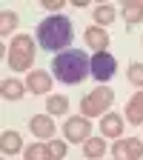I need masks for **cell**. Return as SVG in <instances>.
Instances as JSON below:
<instances>
[{"instance_id": "cell-1", "label": "cell", "mask_w": 143, "mask_h": 160, "mask_svg": "<svg viewBox=\"0 0 143 160\" xmlns=\"http://www.w3.org/2000/svg\"><path fill=\"white\" fill-rule=\"evenodd\" d=\"M52 74L60 83H83L86 74H92V57L80 49H66L52 60Z\"/></svg>"}, {"instance_id": "cell-2", "label": "cell", "mask_w": 143, "mask_h": 160, "mask_svg": "<svg viewBox=\"0 0 143 160\" xmlns=\"http://www.w3.org/2000/svg\"><path fill=\"white\" fill-rule=\"evenodd\" d=\"M72 37H74V26H72V20L63 17V14H52V17H46L43 23L37 26V43L46 52L69 49Z\"/></svg>"}, {"instance_id": "cell-3", "label": "cell", "mask_w": 143, "mask_h": 160, "mask_svg": "<svg viewBox=\"0 0 143 160\" xmlns=\"http://www.w3.org/2000/svg\"><path fill=\"white\" fill-rule=\"evenodd\" d=\"M3 57H9V66H12L14 72H26V69L34 63V40H32L29 34L12 37L9 52L3 49Z\"/></svg>"}, {"instance_id": "cell-4", "label": "cell", "mask_w": 143, "mask_h": 160, "mask_svg": "<svg viewBox=\"0 0 143 160\" xmlns=\"http://www.w3.org/2000/svg\"><path fill=\"white\" fill-rule=\"evenodd\" d=\"M115 92L109 86H97L94 92H89L83 100H80V109H83L86 117H97V114H106V109L112 106Z\"/></svg>"}, {"instance_id": "cell-5", "label": "cell", "mask_w": 143, "mask_h": 160, "mask_svg": "<svg viewBox=\"0 0 143 160\" xmlns=\"http://www.w3.org/2000/svg\"><path fill=\"white\" fill-rule=\"evenodd\" d=\"M26 160H60V157H66V143H60V140H52L49 146H43V143H34V146H29L26 152Z\"/></svg>"}, {"instance_id": "cell-6", "label": "cell", "mask_w": 143, "mask_h": 160, "mask_svg": "<svg viewBox=\"0 0 143 160\" xmlns=\"http://www.w3.org/2000/svg\"><path fill=\"white\" fill-rule=\"evenodd\" d=\"M115 72H117V60H115L109 52H94V54H92V77H94V80L103 83V80H109Z\"/></svg>"}, {"instance_id": "cell-7", "label": "cell", "mask_w": 143, "mask_h": 160, "mask_svg": "<svg viewBox=\"0 0 143 160\" xmlns=\"http://www.w3.org/2000/svg\"><path fill=\"white\" fill-rule=\"evenodd\" d=\"M112 154L117 157V160H140L143 157V143L137 137H117V143L112 146Z\"/></svg>"}, {"instance_id": "cell-8", "label": "cell", "mask_w": 143, "mask_h": 160, "mask_svg": "<svg viewBox=\"0 0 143 160\" xmlns=\"http://www.w3.org/2000/svg\"><path fill=\"white\" fill-rule=\"evenodd\" d=\"M63 132H66V140H72V143H80V140H86V137H89L92 126H89V120H86V117H69V120H66V126H63Z\"/></svg>"}, {"instance_id": "cell-9", "label": "cell", "mask_w": 143, "mask_h": 160, "mask_svg": "<svg viewBox=\"0 0 143 160\" xmlns=\"http://www.w3.org/2000/svg\"><path fill=\"white\" fill-rule=\"evenodd\" d=\"M120 14L129 26H137L143 23V0H126V3H120Z\"/></svg>"}, {"instance_id": "cell-10", "label": "cell", "mask_w": 143, "mask_h": 160, "mask_svg": "<svg viewBox=\"0 0 143 160\" xmlns=\"http://www.w3.org/2000/svg\"><path fill=\"white\" fill-rule=\"evenodd\" d=\"M123 117L115 114V112H106L103 120H100V132H103L106 137H120V132H123Z\"/></svg>"}, {"instance_id": "cell-11", "label": "cell", "mask_w": 143, "mask_h": 160, "mask_svg": "<svg viewBox=\"0 0 143 160\" xmlns=\"http://www.w3.org/2000/svg\"><path fill=\"white\" fill-rule=\"evenodd\" d=\"M29 129L37 137H52L54 134V120H52V114H34L29 120Z\"/></svg>"}, {"instance_id": "cell-12", "label": "cell", "mask_w": 143, "mask_h": 160, "mask_svg": "<svg viewBox=\"0 0 143 160\" xmlns=\"http://www.w3.org/2000/svg\"><path fill=\"white\" fill-rule=\"evenodd\" d=\"M52 89V74L49 72H32L29 74V92L32 94H46Z\"/></svg>"}, {"instance_id": "cell-13", "label": "cell", "mask_w": 143, "mask_h": 160, "mask_svg": "<svg viewBox=\"0 0 143 160\" xmlns=\"http://www.w3.org/2000/svg\"><path fill=\"white\" fill-rule=\"evenodd\" d=\"M86 43H89L94 52H106V46H109V34L100 29V26H89V29H86Z\"/></svg>"}, {"instance_id": "cell-14", "label": "cell", "mask_w": 143, "mask_h": 160, "mask_svg": "<svg viewBox=\"0 0 143 160\" xmlns=\"http://www.w3.org/2000/svg\"><path fill=\"white\" fill-rule=\"evenodd\" d=\"M126 120L135 126H143V92L135 94L129 103H126Z\"/></svg>"}, {"instance_id": "cell-15", "label": "cell", "mask_w": 143, "mask_h": 160, "mask_svg": "<svg viewBox=\"0 0 143 160\" xmlns=\"http://www.w3.org/2000/svg\"><path fill=\"white\" fill-rule=\"evenodd\" d=\"M0 94H3V100H20L26 94V86L20 83V80L9 77V80H3V86H0Z\"/></svg>"}, {"instance_id": "cell-16", "label": "cell", "mask_w": 143, "mask_h": 160, "mask_svg": "<svg viewBox=\"0 0 143 160\" xmlns=\"http://www.w3.org/2000/svg\"><path fill=\"white\" fill-rule=\"evenodd\" d=\"M0 149H3V154H17L20 149H23V140H20L17 132H3V137H0Z\"/></svg>"}, {"instance_id": "cell-17", "label": "cell", "mask_w": 143, "mask_h": 160, "mask_svg": "<svg viewBox=\"0 0 143 160\" xmlns=\"http://www.w3.org/2000/svg\"><path fill=\"white\" fill-rule=\"evenodd\" d=\"M46 112L54 117V114H66L69 112V100L63 97V94H52L49 100H46Z\"/></svg>"}, {"instance_id": "cell-18", "label": "cell", "mask_w": 143, "mask_h": 160, "mask_svg": "<svg viewBox=\"0 0 143 160\" xmlns=\"http://www.w3.org/2000/svg\"><path fill=\"white\" fill-rule=\"evenodd\" d=\"M83 143H86V149H83V152H86V157H92V160L106 154V143H103L100 137H86Z\"/></svg>"}, {"instance_id": "cell-19", "label": "cell", "mask_w": 143, "mask_h": 160, "mask_svg": "<svg viewBox=\"0 0 143 160\" xmlns=\"http://www.w3.org/2000/svg\"><path fill=\"white\" fill-rule=\"evenodd\" d=\"M94 20H97L100 26L112 23V20H115V9H112L109 3H103V6H94Z\"/></svg>"}, {"instance_id": "cell-20", "label": "cell", "mask_w": 143, "mask_h": 160, "mask_svg": "<svg viewBox=\"0 0 143 160\" xmlns=\"http://www.w3.org/2000/svg\"><path fill=\"white\" fill-rule=\"evenodd\" d=\"M17 26V14L14 12H3V17H0V34H12Z\"/></svg>"}, {"instance_id": "cell-21", "label": "cell", "mask_w": 143, "mask_h": 160, "mask_svg": "<svg viewBox=\"0 0 143 160\" xmlns=\"http://www.w3.org/2000/svg\"><path fill=\"white\" fill-rule=\"evenodd\" d=\"M126 77L132 80L135 86H143V63H132L129 72H126Z\"/></svg>"}, {"instance_id": "cell-22", "label": "cell", "mask_w": 143, "mask_h": 160, "mask_svg": "<svg viewBox=\"0 0 143 160\" xmlns=\"http://www.w3.org/2000/svg\"><path fill=\"white\" fill-rule=\"evenodd\" d=\"M43 9H49V12H57V9H63V0H43Z\"/></svg>"}]
</instances>
